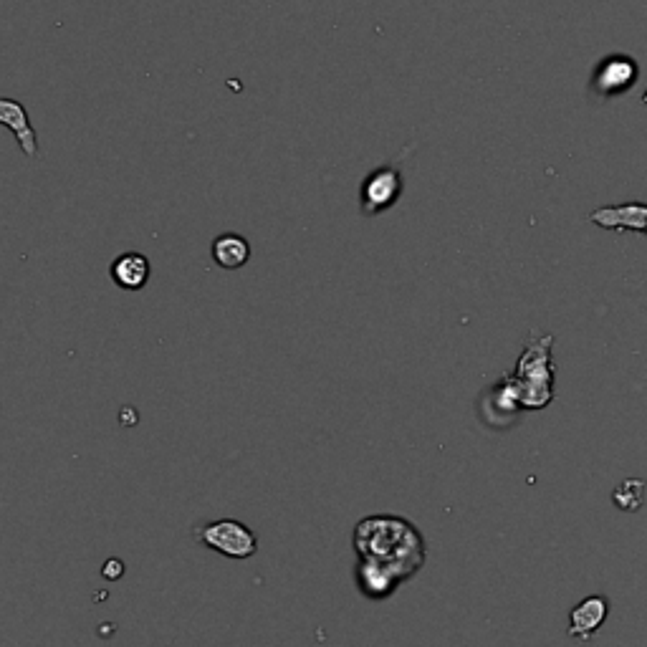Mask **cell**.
<instances>
[{
	"label": "cell",
	"mask_w": 647,
	"mask_h": 647,
	"mask_svg": "<svg viewBox=\"0 0 647 647\" xmlns=\"http://www.w3.org/2000/svg\"><path fill=\"white\" fill-rule=\"evenodd\" d=\"M549 344L551 337L531 339L529 347L521 354L516 372L506 377L508 385L514 387L516 397H519L521 407L529 410H539L551 402V380H554V369H551L549 359Z\"/></svg>",
	"instance_id": "obj_2"
},
{
	"label": "cell",
	"mask_w": 647,
	"mask_h": 647,
	"mask_svg": "<svg viewBox=\"0 0 647 647\" xmlns=\"http://www.w3.org/2000/svg\"><path fill=\"white\" fill-rule=\"evenodd\" d=\"M0 124H6L28 157H36V132L28 122V112L16 99H0Z\"/></svg>",
	"instance_id": "obj_8"
},
{
	"label": "cell",
	"mask_w": 647,
	"mask_h": 647,
	"mask_svg": "<svg viewBox=\"0 0 647 647\" xmlns=\"http://www.w3.org/2000/svg\"><path fill=\"white\" fill-rule=\"evenodd\" d=\"M195 541L205 549L223 554L233 562H246L258 551V536L251 526L236 519H220L210 524H200L193 529Z\"/></svg>",
	"instance_id": "obj_3"
},
{
	"label": "cell",
	"mask_w": 647,
	"mask_h": 647,
	"mask_svg": "<svg viewBox=\"0 0 647 647\" xmlns=\"http://www.w3.org/2000/svg\"><path fill=\"white\" fill-rule=\"evenodd\" d=\"M645 478H625L620 486L612 491V501L620 511H627V514H635L640 511L642 501H645Z\"/></svg>",
	"instance_id": "obj_10"
},
{
	"label": "cell",
	"mask_w": 647,
	"mask_h": 647,
	"mask_svg": "<svg viewBox=\"0 0 647 647\" xmlns=\"http://www.w3.org/2000/svg\"><path fill=\"white\" fill-rule=\"evenodd\" d=\"M607 615H610V599L602 597V594H592L569 612L567 635L579 642H589L594 632H599V627L605 625Z\"/></svg>",
	"instance_id": "obj_5"
},
{
	"label": "cell",
	"mask_w": 647,
	"mask_h": 647,
	"mask_svg": "<svg viewBox=\"0 0 647 647\" xmlns=\"http://www.w3.org/2000/svg\"><path fill=\"white\" fill-rule=\"evenodd\" d=\"M357 587L364 597L369 599H387L400 589V579L385 567H377L372 562H357Z\"/></svg>",
	"instance_id": "obj_7"
},
{
	"label": "cell",
	"mask_w": 647,
	"mask_h": 647,
	"mask_svg": "<svg viewBox=\"0 0 647 647\" xmlns=\"http://www.w3.org/2000/svg\"><path fill=\"white\" fill-rule=\"evenodd\" d=\"M248 258H251V246L238 233H223V236H218L213 241V261L220 268L233 271V268L246 266Z\"/></svg>",
	"instance_id": "obj_9"
},
{
	"label": "cell",
	"mask_w": 647,
	"mask_h": 647,
	"mask_svg": "<svg viewBox=\"0 0 647 647\" xmlns=\"http://www.w3.org/2000/svg\"><path fill=\"white\" fill-rule=\"evenodd\" d=\"M357 562H372L395 574L400 582L412 579L428 562V544L420 529L405 516L375 514L359 521L352 534Z\"/></svg>",
	"instance_id": "obj_1"
},
{
	"label": "cell",
	"mask_w": 647,
	"mask_h": 647,
	"mask_svg": "<svg viewBox=\"0 0 647 647\" xmlns=\"http://www.w3.org/2000/svg\"><path fill=\"white\" fill-rule=\"evenodd\" d=\"M124 574V564L119 562V559H109L107 567H102V577L109 579V582H114V579H119Z\"/></svg>",
	"instance_id": "obj_11"
},
{
	"label": "cell",
	"mask_w": 647,
	"mask_h": 647,
	"mask_svg": "<svg viewBox=\"0 0 647 647\" xmlns=\"http://www.w3.org/2000/svg\"><path fill=\"white\" fill-rule=\"evenodd\" d=\"M402 172L397 165L377 167L367 175L362 182V213L364 215H380L390 210L392 205L400 200L402 195Z\"/></svg>",
	"instance_id": "obj_4"
},
{
	"label": "cell",
	"mask_w": 647,
	"mask_h": 647,
	"mask_svg": "<svg viewBox=\"0 0 647 647\" xmlns=\"http://www.w3.org/2000/svg\"><path fill=\"white\" fill-rule=\"evenodd\" d=\"M112 281L124 291H140L150 281V258L137 251H127L112 263Z\"/></svg>",
	"instance_id": "obj_6"
}]
</instances>
